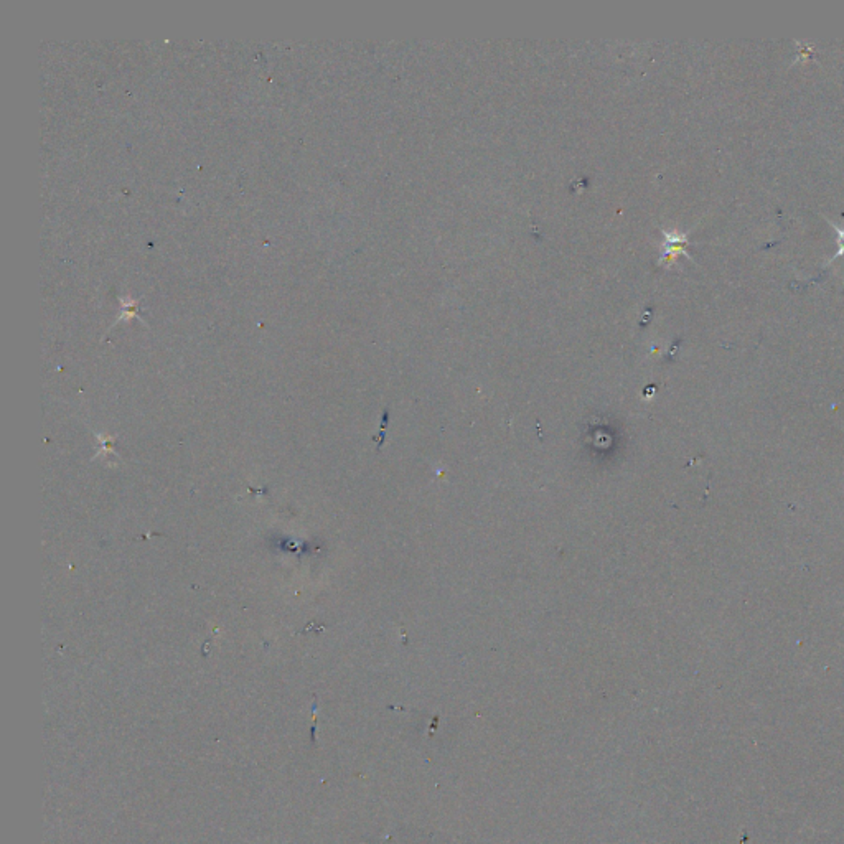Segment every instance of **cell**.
Wrapping results in <instances>:
<instances>
[{
	"label": "cell",
	"mask_w": 844,
	"mask_h": 844,
	"mask_svg": "<svg viewBox=\"0 0 844 844\" xmlns=\"http://www.w3.org/2000/svg\"><path fill=\"white\" fill-rule=\"evenodd\" d=\"M830 226L836 231V233H838V253L831 258L834 261V259L839 258V256H844V228H839V226H836L834 223H831V221H830Z\"/></svg>",
	"instance_id": "obj_1"
}]
</instances>
